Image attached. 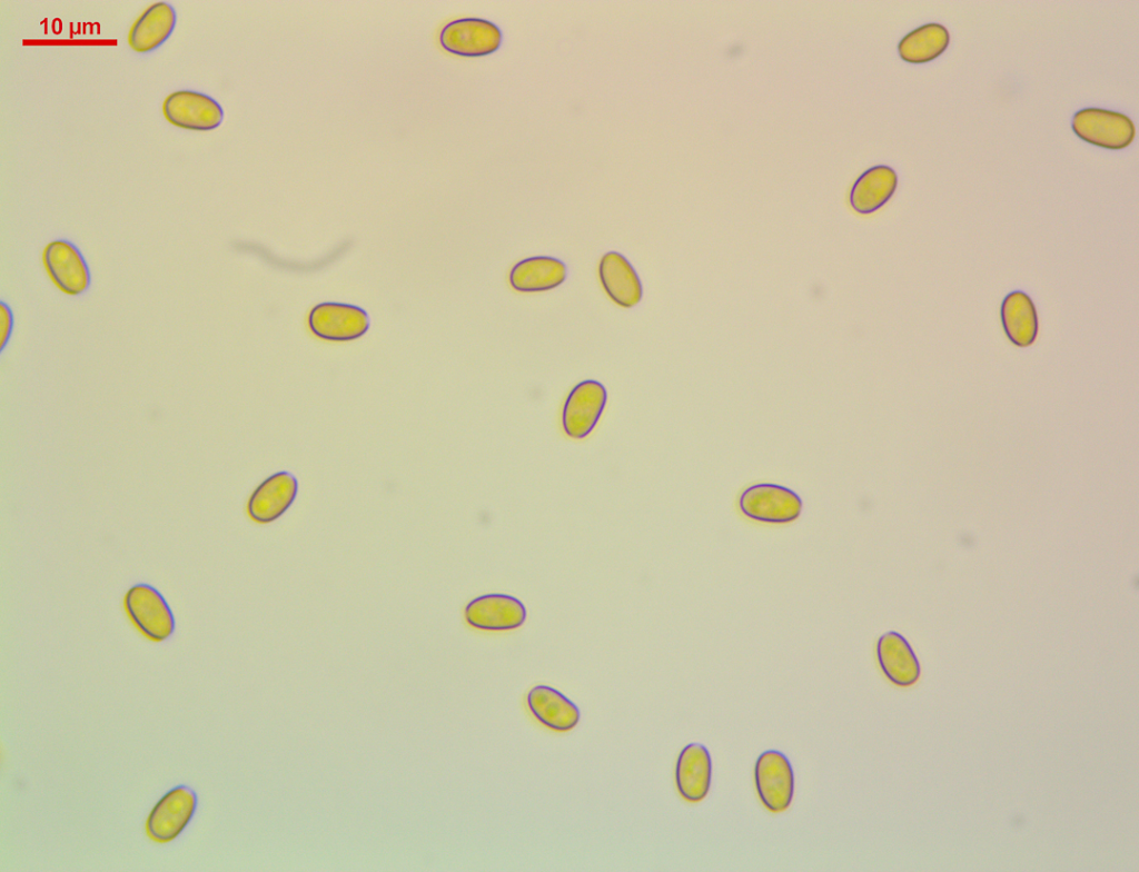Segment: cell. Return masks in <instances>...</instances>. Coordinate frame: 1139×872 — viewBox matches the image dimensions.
<instances>
[{
	"label": "cell",
	"mask_w": 1139,
	"mask_h": 872,
	"mask_svg": "<svg viewBox=\"0 0 1139 872\" xmlns=\"http://www.w3.org/2000/svg\"><path fill=\"white\" fill-rule=\"evenodd\" d=\"M949 42L948 29L943 24L930 22L907 33L898 44V52L905 62L925 63L941 56Z\"/></svg>",
	"instance_id": "cell-21"
},
{
	"label": "cell",
	"mask_w": 1139,
	"mask_h": 872,
	"mask_svg": "<svg viewBox=\"0 0 1139 872\" xmlns=\"http://www.w3.org/2000/svg\"><path fill=\"white\" fill-rule=\"evenodd\" d=\"M606 400V389L600 382L586 379L574 386L563 407L565 433L572 438L586 437L596 426Z\"/></svg>",
	"instance_id": "cell-8"
},
{
	"label": "cell",
	"mask_w": 1139,
	"mask_h": 872,
	"mask_svg": "<svg viewBox=\"0 0 1139 872\" xmlns=\"http://www.w3.org/2000/svg\"><path fill=\"white\" fill-rule=\"evenodd\" d=\"M44 262L57 285L68 294L85 293L90 285V272L80 250L70 241H51L44 250Z\"/></svg>",
	"instance_id": "cell-12"
},
{
	"label": "cell",
	"mask_w": 1139,
	"mask_h": 872,
	"mask_svg": "<svg viewBox=\"0 0 1139 872\" xmlns=\"http://www.w3.org/2000/svg\"><path fill=\"white\" fill-rule=\"evenodd\" d=\"M756 792L771 812L786 810L794 794V773L789 759L778 750L761 753L754 766Z\"/></svg>",
	"instance_id": "cell-6"
},
{
	"label": "cell",
	"mask_w": 1139,
	"mask_h": 872,
	"mask_svg": "<svg viewBox=\"0 0 1139 872\" xmlns=\"http://www.w3.org/2000/svg\"><path fill=\"white\" fill-rule=\"evenodd\" d=\"M527 705L533 715L547 727L565 732L578 723L580 708L556 688L538 684L527 693Z\"/></svg>",
	"instance_id": "cell-16"
},
{
	"label": "cell",
	"mask_w": 1139,
	"mask_h": 872,
	"mask_svg": "<svg viewBox=\"0 0 1139 872\" xmlns=\"http://www.w3.org/2000/svg\"><path fill=\"white\" fill-rule=\"evenodd\" d=\"M1003 330L1009 340L1018 347L1031 346L1038 336L1039 323L1031 297L1022 290H1012L1004 296L1000 307Z\"/></svg>",
	"instance_id": "cell-17"
},
{
	"label": "cell",
	"mask_w": 1139,
	"mask_h": 872,
	"mask_svg": "<svg viewBox=\"0 0 1139 872\" xmlns=\"http://www.w3.org/2000/svg\"><path fill=\"white\" fill-rule=\"evenodd\" d=\"M567 276L566 265L555 257L535 256L515 264L509 272L512 287L522 293L556 288Z\"/></svg>",
	"instance_id": "cell-19"
},
{
	"label": "cell",
	"mask_w": 1139,
	"mask_h": 872,
	"mask_svg": "<svg viewBox=\"0 0 1139 872\" xmlns=\"http://www.w3.org/2000/svg\"><path fill=\"white\" fill-rule=\"evenodd\" d=\"M465 618L481 630L506 631L523 625L526 608L514 596L493 593L472 600L465 607Z\"/></svg>",
	"instance_id": "cell-10"
},
{
	"label": "cell",
	"mask_w": 1139,
	"mask_h": 872,
	"mask_svg": "<svg viewBox=\"0 0 1139 872\" xmlns=\"http://www.w3.org/2000/svg\"><path fill=\"white\" fill-rule=\"evenodd\" d=\"M125 605L133 623L149 638L161 642L174 634V613L162 594L150 584L131 586L126 594Z\"/></svg>",
	"instance_id": "cell-2"
},
{
	"label": "cell",
	"mask_w": 1139,
	"mask_h": 872,
	"mask_svg": "<svg viewBox=\"0 0 1139 872\" xmlns=\"http://www.w3.org/2000/svg\"><path fill=\"white\" fill-rule=\"evenodd\" d=\"M711 780L712 759L707 747L696 742L685 745L675 766V782L680 794L687 801L699 802L710 791Z\"/></svg>",
	"instance_id": "cell-13"
},
{
	"label": "cell",
	"mask_w": 1139,
	"mask_h": 872,
	"mask_svg": "<svg viewBox=\"0 0 1139 872\" xmlns=\"http://www.w3.org/2000/svg\"><path fill=\"white\" fill-rule=\"evenodd\" d=\"M162 111L169 122L190 130H212L224 120V110L218 101L189 89L170 93L164 101Z\"/></svg>",
	"instance_id": "cell-7"
},
{
	"label": "cell",
	"mask_w": 1139,
	"mask_h": 872,
	"mask_svg": "<svg viewBox=\"0 0 1139 872\" xmlns=\"http://www.w3.org/2000/svg\"><path fill=\"white\" fill-rule=\"evenodd\" d=\"M897 186L898 175L893 168L885 165L871 167L853 184L851 206L861 214L873 212L892 197Z\"/></svg>",
	"instance_id": "cell-20"
},
{
	"label": "cell",
	"mask_w": 1139,
	"mask_h": 872,
	"mask_svg": "<svg viewBox=\"0 0 1139 872\" xmlns=\"http://www.w3.org/2000/svg\"><path fill=\"white\" fill-rule=\"evenodd\" d=\"M311 331L328 340H351L363 336L369 328L368 314L363 308L343 303H321L315 306L308 318Z\"/></svg>",
	"instance_id": "cell-9"
},
{
	"label": "cell",
	"mask_w": 1139,
	"mask_h": 872,
	"mask_svg": "<svg viewBox=\"0 0 1139 872\" xmlns=\"http://www.w3.org/2000/svg\"><path fill=\"white\" fill-rule=\"evenodd\" d=\"M876 656L882 672L892 683L910 686L919 680V660L900 633L889 631L882 634L876 643Z\"/></svg>",
	"instance_id": "cell-15"
},
{
	"label": "cell",
	"mask_w": 1139,
	"mask_h": 872,
	"mask_svg": "<svg viewBox=\"0 0 1139 872\" xmlns=\"http://www.w3.org/2000/svg\"><path fill=\"white\" fill-rule=\"evenodd\" d=\"M600 280L613 301L624 308L636 306L643 297L641 279L632 264L620 252L608 251L598 265Z\"/></svg>",
	"instance_id": "cell-14"
},
{
	"label": "cell",
	"mask_w": 1139,
	"mask_h": 872,
	"mask_svg": "<svg viewBox=\"0 0 1139 872\" xmlns=\"http://www.w3.org/2000/svg\"><path fill=\"white\" fill-rule=\"evenodd\" d=\"M739 505L744 515L765 523L793 522L802 511V499L794 490L770 483L755 484L744 489Z\"/></svg>",
	"instance_id": "cell-3"
},
{
	"label": "cell",
	"mask_w": 1139,
	"mask_h": 872,
	"mask_svg": "<svg viewBox=\"0 0 1139 872\" xmlns=\"http://www.w3.org/2000/svg\"><path fill=\"white\" fill-rule=\"evenodd\" d=\"M1073 132L1091 145L1106 149H1123L1136 135L1133 122L1126 115L1096 107H1088L1073 113Z\"/></svg>",
	"instance_id": "cell-1"
},
{
	"label": "cell",
	"mask_w": 1139,
	"mask_h": 872,
	"mask_svg": "<svg viewBox=\"0 0 1139 872\" xmlns=\"http://www.w3.org/2000/svg\"><path fill=\"white\" fill-rule=\"evenodd\" d=\"M439 41L450 53L483 57L498 50L503 33L499 27L489 20L462 18L450 21L442 29Z\"/></svg>",
	"instance_id": "cell-5"
},
{
	"label": "cell",
	"mask_w": 1139,
	"mask_h": 872,
	"mask_svg": "<svg viewBox=\"0 0 1139 872\" xmlns=\"http://www.w3.org/2000/svg\"><path fill=\"white\" fill-rule=\"evenodd\" d=\"M176 22L177 13L169 2L151 4L132 24L128 38L130 47L139 53L153 51L171 36Z\"/></svg>",
	"instance_id": "cell-18"
},
{
	"label": "cell",
	"mask_w": 1139,
	"mask_h": 872,
	"mask_svg": "<svg viewBox=\"0 0 1139 872\" xmlns=\"http://www.w3.org/2000/svg\"><path fill=\"white\" fill-rule=\"evenodd\" d=\"M12 329V314L10 308L0 303V349L6 346Z\"/></svg>",
	"instance_id": "cell-22"
},
{
	"label": "cell",
	"mask_w": 1139,
	"mask_h": 872,
	"mask_svg": "<svg viewBox=\"0 0 1139 872\" xmlns=\"http://www.w3.org/2000/svg\"><path fill=\"white\" fill-rule=\"evenodd\" d=\"M198 805L196 792L188 785H176L155 804L147 819L148 834L159 842L177 839L191 822Z\"/></svg>",
	"instance_id": "cell-4"
},
{
	"label": "cell",
	"mask_w": 1139,
	"mask_h": 872,
	"mask_svg": "<svg viewBox=\"0 0 1139 872\" xmlns=\"http://www.w3.org/2000/svg\"><path fill=\"white\" fill-rule=\"evenodd\" d=\"M298 492V480L287 470L277 472L261 482L248 501V513L259 523H270L279 518L294 503Z\"/></svg>",
	"instance_id": "cell-11"
}]
</instances>
